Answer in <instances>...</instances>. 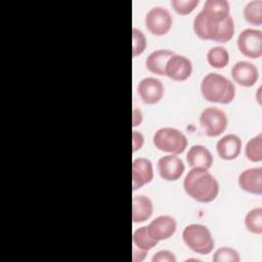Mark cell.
<instances>
[{"mask_svg": "<svg viewBox=\"0 0 262 262\" xmlns=\"http://www.w3.org/2000/svg\"><path fill=\"white\" fill-rule=\"evenodd\" d=\"M201 92L208 101L226 104L233 100L235 87L226 77L217 73H209L202 80Z\"/></svg>", "mask_w": 262, "mask_h": 262, "instance_id": "7a4b0ae2", "label": "cell"}, {"mask_svg": "<svg viewBox=\"0 0 262 262\" xmlns=\"http://www.w3.org/2000/svg\"><path fill=\"white\" fill-rule=\"evenodd\" d=\"M185 166L182 160L176 155H168L159 159L158 171L166 181H176L183 174Z\"/></svg>", "mask_w": 262, "mask_h": 262, "instance_id": "30bf717a", "label": "cell"}, {"mask_svg": "<svg viewBox=\"0 0 262 262\" xmlns=\"http://www.w3.org/2000/svg\"><path fill=\"white\" fill-rule=\"evenodd\" d=\"M239 187L250 193L262 194V168H250L238 176Z\"/></svg>", "mask_w": 262, "mask_h": 262, "instance_id": "2e32d148", "label": "cell"}, {"mask_svg": "<svg viewBox=\"0 0 262 262\" xmlns=\"http://www.w3.org/2000/svg\"><path fill=\"white\" fill-rule=\"evenodd\" d=\"M199 4V0H172L171 5L174 10L182 15L190 13Z\"/></svg>", "mask_w": 262, "mask_h": 262, "instance_id": "83f0119b", "label": "cell"}, {"mask_svg": "<svg viewBox=\"0 0 262 262\" xmlns=\"http://www.w3.org/2000/svg\"><path fill=\"white\" fill-rule=\"evenodd\" d=\"M237 47L247 57H260L262 55V32L255 29L243 30L237 38Z\"/></svg>", "mask_w": 262, "mask_h": 262, "instance_id": "52a82bcc", "label": "cell"}, {"mask_svg": "<svg viewBox=\"0 0 262 262\" xmlns=\"http://www.w3.org/2000/svg\"><path fill=\"white\" fill-rule=\"evenodd\" d=\"M246 228L255 234L262 233V209L255 208L250 210L245 216Z\"/></svg>", "mask_w": 262, "mask_h": 262, "instance_id": "cb8c5ba5", "label": "cell"}, {"mask_svg": "<svg viewBox=\"0 0 262 262\" xmlns=\"http://www.w3.org/2000/svg\"><path fill=\"white\" fill-rule=\"evenodd\" d=\"M242 141L235 134H227L216 143V149L219 157L223 160H233L241 154Z\"/></svg>", "mask_w": 262, "mask_h": 262, "instance_id": "e0dca14e", "label": "cell"}, {"mask_svg": "<svg viewBox=\"0 0 262 262\" xmlns=\"http://www.w3.org/2000/svg\"><path fill=\"white\" fill-rule=\"evenodd\" d=\"M143 142H144V137H143L142 133H140L138 131H133L132 132V150H133V152L140 149L143 145Z\"/></svg>", "mask_w": 262, "mask_h": 262, "instance_id": "f546056e", "label": "cell"}, {"mask_svg": "<svg viewBox=\"0 0 262 262\" xmlns=\"http://www.w3.org/2000/svg\"><path fill=\"white\" fill-rule=\"evenodd\" d=\"M192 72L191 61L180 54H173L165 67V75L175 81H185Z\"/></svg>", "mask_w": 262, "mask_h": 262, "instance_id": "9c48e42d", "label": "cell"}, {"mask_svg": "<svg viewBox=\"0 0 262 262\" xmlns=\"http://www.w3.org/2000/svg\"><path fill=\"white\" fill-rule=\"evenodd\" d=\"M152 141L158 149L171 155L182 154L187 146L185 135L178 129L171 127H163L157 130Z\"/></svg>", "mask_w": 262, "mask_h": 262, "instance_id": "5b68a950", "label": "cell"}, {"mask_svg": "<svg viewBox=\"0 0 262 262\" xmlns=\"http://www.w3.org/2000/svg\"><path fill=\"white\" fill-rule=\"evenodd\" d=\"M186 161L192 168L210 169L214 160L211 151L207 147L195 144L188 149L186 154Z\"/></svg>", "mask_w": 262, "mask_h": 262, "instance_id": "ac0fdd59", "label": "cell"}, {"mask_svg": "<svg viewBox=\"0 0 262 262\" xmlns=\"http://www.w3.org/2000/svg\"><path fill=\"white\" fill-rule=\"evenodd\" d=\"M244 16L248 23L260 26L262 24V1L254 0L248 2L244 7Z\"/></svg>", "mask_w": 262, "mask_h": 262, "instance_id": "603a6c76", "label": "cell"}, {"mask_svg": "<svg viewBox=\"0 0 262 262\" xmlns=\"http://www.w3.org/2000/svg\"><path fill=\"white\" fill-rule=\"evenodd\" d=\"M183 187L185 192L200 203L213 202L219 193L217 179L204 168H192L184 177Z\"/></svg>", "mask_w": 262, "mask_h": 262, "instance_id": "6da1fadb", "label": "cell"}, {"mask_svg": "<svg viewBox=\"0 0 262 262\" xmlns=\"http://www.w3.org/2000/svg\"><path fill=\"white\" fill-rule=\"evenodd\" d=\"M227 124V116L221 108L209 106L201 113L200 125L207 136H219L225 131Z\"/></svg>", "mask_w": 262, "mask_h": 262, "instance_id": "8992f818", "label": "cell"}, {"mask_svg": "<svg viewBox=\"0 0 262 262\" xmlns=\"http://www.w3.org/2000/svg\"><path fill=\"white\" fill-rule=\"evenodd\" d=\"M192 26L195 35L204 40L225 43L229 41L234 34V23L231 16H228L220 24H214L207 19L200 11L193 18Z\"/></svg>", "mask_w": 262, "mask_h": 262, "instance_id": "3957f363", "label": "cell"}, {"mask_svg": "<svg viewBox=\"0 0 262 262\" xmlns=\"http://www.w3.org/2000/svg\"><path fill=\"white\" fill-rule=\"evenodd\" d=\"M176 220L170 215H161L155 218L147 226L149 235L160 242L170 238L176 231Z\"/></svg>", "mask_w": 262, "mask_h": 262, "instance_id": "8fae6325", "label": "cell"}, {"mask_svg": "<svg viewBox=\"0 0 262 262\" xmlns=\"http://www.w3.org/2000/svg\"><path fill=\"white\" fill-rule=\"evenodd\" d=\"M154 178L151 162L146 158H137L132 163V188L136 190Z\"/></svg>", "mask_w": 262, "mask_h": 262, "instance_id": "4fadbf2b", "label": "cell"}, {"mask_svg": "<svg viewBox=\"0 0 262 262\" xmlns=\"http://www.w3.org/2000/svg\"><path fill=\"white\" fill-rule=\"evenodd\" d=\"M154 207L149 198L145 195H134L132 199V221L134 223L144 222L152 215Z\"/></svg>", "mask_w": 262, "mask_h": 262, "instance_id": "d6986e66", "label": "cell"}, {"mask_svg": "<svg viewBox=\"0 0 262 262\" xmlns=\"http://www.w3.org/2000/svg\"><path fill=\"white\" fill-rule=\"evenodd\" d=\"M142 122V114L138 108H133V116H132V126L136 127L140 125Z\"/></svg>", "mask_w": 262, "mask_h": 262, "instance_id": "1f68e13d", "label": "cell"}, {"mask_svg": "<svg viewBox=\"0 0 262 262\" xmlns=\"http://www.w3.org/2000/svg\"><path fill=\"white\" fill-rule=\"evenodd\" d=\"M239 260L238 253L229 247L219 248L213 256L214 262H239Z\"/></svg>", "mask_w": 262, "mask_h": 262, "instance_id": "484cf974", "label": "cell"}, {"mask_svg": "<svg viewBox=\"0 0 262 262\" xmlns=\"http://www.w3.org/2000/svg\"><path fill=\"white\" fill-rule=\"evenodd\" d=\"M245 155L252 162L262 161V134L261 133L257 134L247 142Z\"/></svg>", "mask_w": 262, "mask_h": 262, "instance_id": "d4e9b609", "label": "cell"}, {"mask_svg": "<svg viewBox=\"0 0 262 262\" xmlns=\"http://www.w3.org/2000/svg\"><path fill=\"white\" fill-rule=\"evenodd\" d=\"M231 76L237 84L245 87H251L257 82L259 73L256 66L249 61L242 60L234 63L231 69Z\"/></svg>", "mask_w": 262, "mask_h": 262, "instance_id": "5bb4252c", "label": "cell"}, {"mask_svg": "<svg viewBox=\"0 0 262 262\" xmlns=\"http://www.w3.org/2000/svg\"><path fill=\"white\" fill-rule=\"evenodd\" d=\"M207 60L211 67L216 69H223L229 62V53L224 47L215 46L208 51Z\"/></svg>", "mask_w": 262, "mask_h": 262, "instance_id": "7402d4cb", "label": "cell"}, {"mask_svg": "<svg viewBox=\"0 0 262 262\" xmlns=\"http://www.w3.org/2000/svg\"><path fill=\"white\" fill-rule=\"evenodd\" d=\"M174 54L173 51L168 49H159L152 51L145 59L146 69L156 75H165V67L168 59Z\"/></svg>", "mask_w": 262, "mask_h": 262, "instance_id": "ffe728a7", "label": "cell"}, {"mask_svg": "<svg viewBox=\"0 0 262 262\" xmlns=\"http://www.w3.org/2000/svg\"><path fill=\"white\" fill-rule=\"evenodd\" d=\"M132 242H133V246H135L136 248L143 250V251H148V250L152 249L159 243L158 241L154 239L149 235V233L147 231V226H142V227L137 228L133 232Z\"/></svg>", "mask_w": 262, "mask_h": 262, "instance_id": "44dd1931", "label": "cell"}, {"mask_svg": "<svg viewBox=\"0 0 262 262\" xmlns=\"http://www.w3.org/2000/svg\"><path fill=\"white\" fill-rule=\"evenodd\" d=\"M146 48V38L144 34L136 29H132V55L133 57L140 55Z\"/></svg>", "mask_w": 262, "mask_h": 262, "instance_id": "4316f807", "label": "cell"}, {"mask_svg": "<svg viewBox=\"0 0 262 262\" xmlns=\"http://www.w3.org/2000/svg\"><path fill=\"white\" fill-rule=\"evenodd\" d=\"M151 261L152 262H176V257L172 252L168 250H162L157 252L152 256Z\"/></svg>", "mask_w": 262, "mask_h": 262, "instance_id": "f1b7e54d", "label": "cell"}, {"mask_svg": "<svg viewBox=\"0 0 262 262\" xmlns=\"http://www.w3.org/2000/svg\"><path fill=\"white\" fill-rule=\"evenodd\" d=\"M147 251H143L140 250L138 248H136L135 246H133V253H132V260L133 262H141L144 260V258L146 257Z\"/></svg>", "mask_w": 262, "mask_h": 262, "instance_id": "4dcf8cb0", "label": "cell"}, {"mask_svg": "<svg viewBox=\"0 0 262 262\" xmlns=\"http://www.w3.org/2000/svg\"><path fill=\"white\" fill-rule=\"evenodd\" d=\"M172 16L170 12L161 6L150 8L145 15V26L147 30L157 36L167 34L172 27Z\"/></svg>", "mask_w": 262, "mask_h": 262, "instance_id": "ba28073f", "label": "cell"}, {"mask_svg": "<svg viewBox=\"0 0 262 262\" xmlns=\"http://www.w3.org/2000/svg\"><path fill=\"white\" fill-rule=\"evenodd\" d=\"M182 239L194 253L208 255L214 249V239L209 228L202 224H189L182 231Z\"/></svg>", "mask_w": 262, "mask_h": 262, "instance_id": "277c9868", "label": "cell"}, {"mask_svg": "<svg viewBox=\"0 0 262 262\" xmlns=\"http://www.w3.org/2000/svg\"><path fill=\"white\" fill-rule=\"evenodd\" d=\"M164 85L157 79L147 77L142 79L137 85V92L140 98L147 104L158 103L164 95Z\"/></svg>", "mask_w": 262, "mask_h": 262, "instance_id": "7c38bea8", "label": "cell"}, {"mask_svg": "<svg viewBox=\"0 0 262 262\" xmlns=\"http://www.w3.org/2000/svg\"><path fill=\"white\" fill-rule=\"evenodd\" d=\"M229 10V3L226 0H207L201 12L210 21L220 24L230 16Z\"/></svg>", "mask_w": 262, "mask_h": 262, "instance_id": "9a60e30c", "label": "cell"}]
</instances>
